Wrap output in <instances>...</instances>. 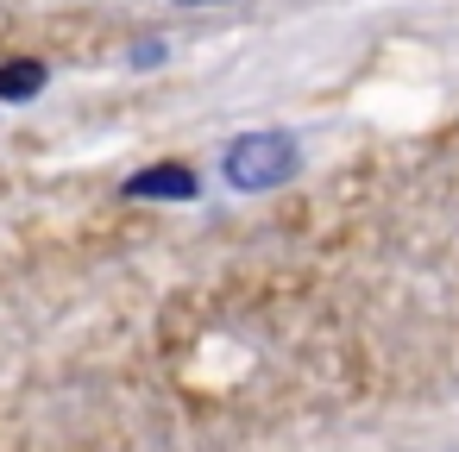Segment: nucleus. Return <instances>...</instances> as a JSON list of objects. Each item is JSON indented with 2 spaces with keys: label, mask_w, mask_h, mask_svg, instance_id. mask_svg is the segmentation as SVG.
<instances>
[{
  "label": "nucleus",
  "mask_w": 459,
  "mask_h": 452,
  "mask_svg": "<svg viewBox=\"0 0 459 452\" xmlns=\"http://www.w3.org/2000/svg\"><path fill=\"white\" fill-rule=\"evenodd\" d=\"M302 170V145L290 132H239L221 151V183L233 195H271Z\"/></svg>",
  "instance_id": "f257e3e1"
},
{
  "label": "nucleus",
  "mask_w": 459,
  "mask_h": 452,
  "mask_svg": "<svg viewBox=\"0 0 459 452\" xmlns=\"http://www.w3.org/2000/svg\"><path fill=\"white\" fill-rule=\"evenodd\" d=\"M120 201H202V176L177 158H158L120 183Z\"/></svg>",
  "instance_id": "f03ea898"
},
{
  "label": "nucleus",
  "mask_w": 459,
  "mask_h": 452,
  "mask_svg": "<svg viewBox=\"0 0 459 452\" xmlns=\"http://www.w3.org/2000/svg\"><path fill=\"white\" fill-rule=\"evenodd\" d=\"M45 82H51L45 57H0V107H26V101H39Z\"/></svg>",
  "instance_id": "7ed1b4c3"
},
{
  "label": "nucleus",
  "mask_w": 459,
  "mask_h": 452,
  "mask_svg": "<svg viewBox=\"0 0 459 452\" xmlns=\"http://www.w3.org/2000/svg\"><path fill=\"white\" fill-rule=\"evenodd\" d=\"M177 7H227V0H177Z\"/></svg>",
  "instance_id": "39448f33"
},
{
  "label": "nucleus",
  "mask_w": 459,
  "mask_h": 452,
  "mask_svg": "<svg viewBox=\"0 0 459 452\" xmlns=\"http://www.w3.org/2000/svg\"><path fill=\"white\" fill-rule=\"evenodd\" d=\"M164 64V38H139L133 45V70H158Z\"/></svg>",
  "instance_id": "20e7f679"
}]
</instances>
